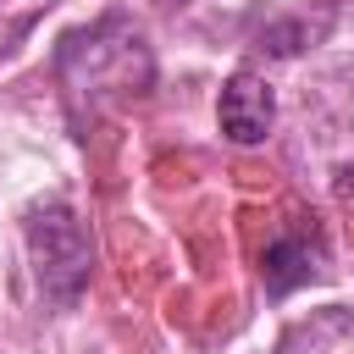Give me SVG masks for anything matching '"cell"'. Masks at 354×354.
Here are the masks:
<instances>
[{
  "mask_svg": "<svg viewBox=\"0 0 354 354\" xmlns=\"http://www.w3.org/2000/svg\"><path fill=\"white\" fill-rule=\"evenodd\" d=\"M22 232H28V254H33L39 288H44L55 304H72V299L83 293L88 271H94V243H88L77 210L61 205V199L33 205L28 221H22Z\"/></svg>",
  "mask_w": 354,
  "mask_h": 354,
  "instance_id": "6da1fadb",
  "label": "cell"
},
{
  "mask_svg": "<svg viewBox=\"0 0 354 354\" xmlns=\"http://www.w3.org/2000/svg\"><path fill=\"white\" fill-rule=\"evenodd\" d=\"M337 194H343V199H354V166H343V171H337Z\"/></svg>",
  "mask_w": 354,
  "mask_h": 354,
  "instance_id": "5b68a950",
  "label": "cell"
},
{
  "mask_svg": "<svg viewBox=\"0 0 354 354\" xmlns=\"http://www.w3.org/2000/svg\"><path fill=\"white\" fill-rule=\"evenodd\" d=\"M304 39H310V28L293 17V22H271V28L260 33V50H266V55H299Z\"/></svg>",
  "mask_w": 354,
  "mask_h": 354,
  "instance_id": "277c9868",
  "label": "cell"
},
{
  "mask_svg": "<svg viewBox=\"0 0 354 354\" xmlns=\"http://www.w3.org/2000/svg\"><path fill=\"white\" fill-rule=\"evenodd\" d=\"M160 6H188V0H160Z\"/></svg>",
  "mask_w": 354,
  "mask_h": 354,
  "instance_id": "8992f818",
  "label": "cell"
},
{
  "mask_svg": "<svg viewBox=\"0 0 354 354\" xmlns=\"http://www.w3.org/2000/svg\"><path fill=\"white\" fill-rule=\"evenodd\" d=\"M310 277H321V249L310 243V238H271L266 243V254H260V282H266V293H293V288H304Z\"/></svg>",
  "mask_w": 354,
  "mask_h": 354,
  "instance_id": "3957f363",
  "label": "cell"
},
{
  "mask_svg": "<svg viewBox=\"0 0 354 354\" xmlns=\"http://www.w3.org/2000/svg\"><path fill=\"white\" fill-rule=\"evenodd\" d=\"M216 122H221V133L232 138V144H260L266 133H271V122H277V94H271V83L260 77V72H232L227 83H221V105H216Z\"/></svg>",
  "mask_w": 354,
  "mask_h": 354,
  "instance_id": "7a4b0ae2",
  "label": "cell"
}]
</instances>
